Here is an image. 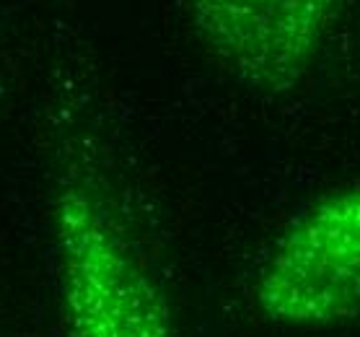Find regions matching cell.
<instances>
[{"mask_svg": "<svg viewBox=\"0 0 360 337\" xmlns=\"http://www.w3.org/2000/svg\"><path fill=\"white\" fill-rule=\"evenodd\" d=\"M52 218L68 337H176L161 288L86 182H63Z\"/></svg>", "mask_w": 360, "mask_h": 337, "instance_id": "6da1fadb", "label": "cell"}, {"mask_svg": "<svg viewBox=\"0 0 360 337\" xmlns=\"http://www.w3.org/2000/svg\"><path fill=\"white\" fill-rule=\"evenodd\" d=\"M254 301L275 324L329 329L360 314V187L306 208L264 260Z\"/></svg>", "mask_w": 360, "mask_h": 337, "instance_id": "7a4b0ae2", "label": "cell"}, {"mask_svg": "<svg viewBox=\"0 0 360 337\" xmlns=\"http://www.w3.org/2000/svg\"><path fill=\"white\" fill-rule=\"evenodd\" d=\"M337 0H189L197 39L231 75L267 94L311 70Z\"/></svg>", "mask_w": 360, "mask_h": 337, "instance_id": "3957f363", "label": "cell"}]
</instances>
